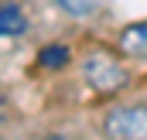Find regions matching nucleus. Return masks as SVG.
<instances>
[{
  "mask_svg": "<svg viewBox=\"0 0 147 140\" xmlns=\"http://www.w3.org/2000/svg\"><path fill=\"white\" fill-rule=\"evenodd\" d=\"M82 79L96 89V92H116L127 85V72L120 69V62L110 58L106 51H92L82 62Z\"/></svg>",
  "mask_w": 147,
  "mask_h": 140,
  "instance_id": "obj_1",
  "label": "nucleus"
},
{
  "mask_svg": "<svg viewBox=\"0 0 147 140\" xmlns=\"http://www.w3.org/2000/svg\"><path fill=\"white\" fill-rule=\"evenodd\" d=\"M106 137H120V140H147V106L134 103V106H120L103 120Z\"/></svg>",
  "mask_w": 147,
  "mask_h": 140,
  "instance_id": "obj_2",
  "label": "nucleus"
},
{
  "mask_svg": "<svg viewBox=\"0 0 147 140\" xmlns=\"http://www.w3.org/2000/svg\"><path fill=\"white\" fill-rule=\"evenodd\" d=\"M120 48L134 58H147V21L140 24H130L123 34H120Z\"/></svg>",
  "mask_w": 147,
  "mask_h": 140,
  "instance_id": "obj_3",
  "label": "nucleus"
},
{
  "mask_svg": "<svg viewBox=\"0 0 147 140\" xmlns=\"http://www.w3.org/2000/svg\"><path fill=\"white\" fill-rule=\"evenodd\" d=\"M28 31V17H24V10L21 7H14V3H3L0 7V34H24Z\"/></svg>",
  "mask_w": 147,
  "mask_h": 140,
  "instance_id": "obj_4",
  "label": "nucleus"
},
{
  "mask_svg": "<svg viewBox=\"0 0 147 140\" xmlns=\"http://www.w3.org/2000/svg\"><path fill=\"white\" fill-rule=\"evenodd\" d=\"M69 58H72V55H69L65 44H48V48L38 51V65H41V69H65Z\"/></svg>",
  "mask_w": 147,
  "mask_h": 140,
  "instance_id": "obj_5",
  "label": "nucleus"
},
{
  "mask_svg": "<svg viewBox=\"0 0 147 140\" xmlns=\"http://www.w3.org/2000/svg\"><path fill=\"white\" fill-rule=\"evenodd\" d=\"M55 3L72 17H89V14L103 10V0H55Z\"/></svg>",
  "mask_w": 147,
  "mask_h": 140,
  "instance_id": "obj_6",
  "label": "nucleus"
}]
</instances>
